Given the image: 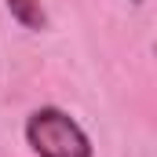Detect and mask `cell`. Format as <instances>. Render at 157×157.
<instances>
[{"instance_id":"1","label":"cell","mask_w":157,"mask_h":157,"mask_svg":"<svg viewBox=\"0 0 157 157\" xmlns=\"http://www.w3.org/2000/svg\"><path fill=\"white\" fill-rule=\"evenodd\" d=\"M26 143L37 157H91V139L59 106H40L26 117Z\"/></svg>"},{"instance_id":"2","label":"cell","mask_w":157,"mask_h":157,"mask_svg":"<svg viewBox=\"0 0 157 157\" xmlns=\"http://www.w3.org/2000/svg\"><path fill=\"white\" fill-rule=\"evenodd\" d=\"M4 4H7L11 18L22 22L26 29H44V26H48V15H44L40 0H4Z\"/></svg>"},{"instance_id":"3","label":"cell","mask_w":157,"mask_h":157,"mask_svg":"<svg viewBox=\"0 0 157 157\" xmlns=\"http://www.w3.org/2000/svg\"><path fill=\"white\" fill-rule=\"evenodd\" d=\"M132 4H143V0H132Z\"/></svg>"}]
</instances>
